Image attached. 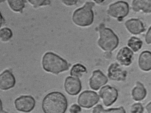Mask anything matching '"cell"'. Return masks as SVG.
<instances>
[{
  "label": "cell",
  "instance_id": "obj_27",
  "mask_svg": "<svg viewBox=\"0 0 151 113\" xmlns=\"http://www.w3.org/2000/svg\"><path fill=\"white\" fill-rule=\"evenodd\" d=\"M78 0H62L65 5L68 6L74 5L76 4Z\"/></svg>",
  "mask_w": 151,
  "mask_h": 113
},
{
  "label": "cell",
  "instance_id": "obj_22",
  "mask_svg": "<svg viewBox=\"0 0 151 113\" xmlns=\"http://www.w3.org/2000/svg\"><path fill=\"white\" fill-rule=\"evenodd\" d=\"M12 31L9 28L4 27L0 30V40L2 42L9 41L12 38Z\"/></svg>",
  "mask_w": 151,
  "mask_h": 113
},
{
  "label": "cell",
  "instance_id": "obj_26",
  "mask_svg": "<svg viewBox=\"0 0 151 113\" xmlns=\"http://www.w3.org/2000/svg\"><path fill=\"white\" fill-rule=\"evenodd\" d=\"M145 40L147 44H150L151 43V28L150 26L148 28L145 36Z\"/></svg>",
  "mask_w": 151,
  "mask_h": 113
},
{
  "label": "cell",
  "instance_id": "obj_11",
  "mask_svg": "<svg viewBox=\"0 0 151 113\" xmlns=\"http://www.w3.org/2000/svg\"><path fill=\"white\" fill-rule=\"evenodd\" d=\"M108 81L107 77L101 71L98 69L93 72L92 75L89 80V85L92 89L97 90Z\"/></svg>",
  "mask_w": 151,
  "mask_h": 113
},
{
  "label": "cell",
  "instance_id": "obj_23",
  "mask_svg": "<svg viewBox=\"0 0 151 113\" xmlns=\"http://www.w3.org/2000/svg\"><path fill=\"white\" fill-rule=\"evenodd\" d=\"M28 1L35 7L49 5L50 3L49 0H28Z\"/></svg>",
  "mask_w": 151,
  "mask_h": 113
},
{
  "label": "cell",
  "instance_id": "obj_17",
  "mask_svg": "<svg viewBox=\"0 0 151 113\" xmlns=\"http://www.w3.org/2000/svg\"><path fill=\"white\" fill-rule=\"evenodd\" d=\"M147 95V91L142 83L137 81L132 90V95L133 99L138 101L143 100Z\"/></svg>",
  "mask_w": 151,
  "mask_h": 113
},
{
  "label": "cell",
  "instance_id": "obj_15",
  "mask_svg": "<svg viewBox=\"0 0 151 113\" xmlns=\"http://www.w3.org/2000/svg\"><path fill=\"white\" fill-rule=\"evenodd\" d=\"M133 10L135 12L141 11L146 14L151 12V0H133L132 3Z\"/></svg>",
  "mask_w": 151,
  "mask_h": 113
},
{
  "label": "cell",
  "instance_id": "obj_20",
  "mask_svg": "<svg viewBox=\"0 0 151 113\" xmlns=\"http://www.w3.org/2000/svg\"><path fill=\"white\" fill-rule=\"evenodd\" d=\"M142 40L135 36L131 37L127 42L128 46L134 52L139 50L142 48Z\"/></svg>",
  "mask_w": 151,
  "mask_h": 113
},
{
  "label": "cell",
  "instance_id": "obj_8",
  "mask_svg": "<svg viewBox=\"0 0 151 113\" xmlns=\"http://www.w3.org/2000/svg\"><path fill=\"white\" fill-rule=\"evenodd\" d=\"M14 104L17 109L19 111L28 112L35 108L36 101L35 99L30 95L22 96L17 98Z\"/></svg>",
  "mask_w": 151,
  "mask_h": 113
},
{
  "label": "cell",
  "instance_id": "obj_14",
  "mask_svg": "<svg viewBox=\"0 0 151 113\" xmlns=\"http://www.w3.org/2000/svg\"><path fill=\"white\" fill-rule=\"evenodd\" d=\"M15 77L12 72L6 70L0 75V88L6 90L13 87L15 83Z\"/></svg>",
  "mask_w": 151,
  "mask_h": 113
},
{
  "label": "cell",
  "instance_id": "obj_16",
  "mask_svg": "<svg viewBox=\"0 0 151 113\" xmlns=\"http://www.w3.org/2000/svg\"><path fill=\"white\" fill-rule=\"evenodd\" d=\"M138 65L142 71H147L151 69V53L148 50L142 51L138 59Z\"/></svg>",
  "mask_w": 151,
  "mask_h": 113
},
{
  "label": "cell",
  "instance_id": "obj_3",
  "mask_svg": "<svg viewBox=\"0 0 151 113\" xmlns=\"http://www.w3.org/2000/svg\"><path fill=\"white\" fill-rule=\"evenodd\" d=\"M97 29L99 33L98 45L106 52H111L118 46L119 37L111 29L106 27L103 23L100 24Z\"/></svg>",
  "mask_w": 151,
  "mask_h": 113
},
{
  "label": "cell",
  "instance_id": "obj_32",
  "mask_svg": "<svg viewBox=\"0 0 151 113\" xmlns=\"http://www.w3.org/2000/svg\"><path fill=\"white\" fill-rule=\"evenodd\" d=\"M2 111V105L1 101L0 99V112Z\"/></svg>",
  "mask_w": 151,
  "mask_h": 113
},
{
  "label": "cell",
  "instance_id": "obj_9",
  "mask_svg": "<svg viewBox=\"0 0 151 113\" xmlns=\"http://www.w3.org/2000/svg\"><path fill=\"white\" fill-rule=\"evenodd\" d=\"M127 72L117 63H112L107 70V76L112 81H124L127 76Z\"/></svg>",
  "mask_w": 151,
  "mask_h": 113
},
{
  "label": "cell",
  "instance_id": "obj_6",
  "mask_svg": "<svg viewBox=\"0 0 151 113\" xmlns=\"http://www.w3.org/2000/svg\"><path fill=\"white\" fill-rule=\"evenodd\" d=\"M99 100V96L96 92L91 90H85L79 95L78 102L82 107L89 109L96 104Z\"/></svg>",
  "mask_w": 151,
  "mask_h": 113
},
{
  "label": "cell",
  "instance_id": "obj_31",
  "mask_svg": "<svg viewBox=\"0 0 151 113\" xmlns=\"http://www.w3.org/2000/svg\"><path fill=\"white\" fill-rule=\"evenodd\" d=\"M93 1L96 3L100 4L103 3L105 0H93Z\"/></svg>",
  "mask_w": 151,
  "mask_h": 113
},
{
  "label": "cell",
  "instance_id": "obj_29",
  "mask_svg": "<svg viewBox=\"0 0 151 113\" xmlns=\"http://www.w3.org/2000/svg\"><path fill=\"white\" fill-rule=\"evenodd\" d=\"M146 109L148 113H151V102H150L147 105L146 107Z\"/></svg>",
  "mask_w": 151,
  "mask_h": 113
},
{
  "label": "cell",
  "instance_id": "obj_5",
  "mask_svg": "<svg viewBox=\"0 0 151 113\" xmlns=\"http://www.w3.org/2000/svg\"><path fill=\"white\" fill-rule=\"evenodd\" d=\"M129 12L128 3L123 1H119L109 6L107 11V14L119 21L127 17Z\"/></svg>",
  "mask_w": 151,
  "mask_h": 113
},
{
  "label": "cell",
  "instance_id": "obj_19",
  "mask_svg": "<svg viewBox=\"0 0 151 113\" xmlns=\"http://www.w3.org/2000/svg\"><path fill=\"white\" fill-rule=\"evenodd\" d=\"M87 70L85 66L78 63L74 65L70 71V75L76 77H81L84 73H86Z\"/></svg>",
  "mask_w": 151,
  "mask_h": 113
},
{
  "label": "cell",
  "instance_id": "obj_24",
  "mask_svg": "<svg viewBox=\"0 0 151 113\" xmlns=\"http://www.w3.org/2000/svg\"><path fill=\"white\" fill-rule=\"evenodd\" d=\"M144 111V107L140 103H137L134 104L131 106L130 111L132 113H142Z\"/></svg>",
  "mask_w": 151,
  "mask_h": 113
},
{
  "label": "cell",
  "instance_id": "obj_33",
  "mask_svg": "<svg viewBox=\"0 0 151 113\" xmlns=\"http://www.w3.org/2000/svg\"><path fill=\"white\" fill-rule=\"evenodd\" d=\"M5 0H0V2H3V1H4Z\"/></svg>",
  "mask_w": 151,
  "mask_h": 113
},
{
  "label": "cell",
  "instance_id": "obj_7",
  "mask_svg": "<svg viewBox=\"0 0 151 113\" xmlns=\"http://www.w3.org/2000/svg\"><path fill=\"white\" fill-rule=\"evenodd\" d=\"M99 94L103 103L106 107L109 106L114 103L117 99L118 96L117 89L109 85L102 87Z\"/></svg>",
  "mask_w": 151,
  "mask_h": 113
},
{
  "label": "cell",
  "instance_id": "obj_25",
  "mask_svg": "<svg viewBox=\"0 0 151 113\" xmlns=\"http://www.w3.org/2000/svg\"><path fill=\"white\" fill-rule=\"evenodd\" d=\"M81 111V107L76 104H73L70 107L69 111L71 113H77Z\"/></svg>",
  "mask_w": 151,
  "mask_h": 113
},
{
  "label": "cell",
  "instance_id": "obj_21",
  "mask_svg": "<svg viewBox=\"0 0 151 113\" xmlns=\"http://www.w3.org/2000/svg\"><path fill=\"white\" fill-rule=\"evenodd\" d=\"M9 7L16 12H21L25 6L24 0H7Z\"/></svg>",
  "mask_w": 151,
  "mask_h": 113
},
{
  "label": "cell",
  "instance_id": "obj_4",
  "mask_svg": "<svg viewBox=\"0 0 151 113\" xmlns=\"http://www.w3.org/2000/svg\"><path fill=\"white\" fill-rule=\"evenodd\" d=\"M95 5L93 2H87L82 7L76 9L72 16L74 23L81 27H88L91 25L94 19L93 8Z\"/></svg>",
  "mask_w": 151,
  "mask_h": 113
},
{
  "label": "cell",
  "instance_id": "obj_2",
  "mask_svg": "<svg viewBox=\"0 0 151 113\" xmlns=\"http://www.w3.org/2000/svg\"><path fill=\"white\" fill-rule=\"evenodd\" d=\"M42 64L45 71L55 74L68 70L71 65L65 60L51 52H47L44 54Z\"/></svg>",
  "mask_w": 151,
  "mask_h": 113
},
{
  "label": "cell",
  "instance_id": "obj_10",
  "mask_svg": "<svg viewBox=\"0 0 151 113\" xmlns=\"http://www.w3.org/2000/svg\"><path fill=\"white\" fill-rule=\"evenodd\" d=\"M64 87L68 94L72 96L76 95L81 91V82L78 78L68 76L65 79Z\"/></svg>",
  "mask_w": 151,
  "mask_h": 113
},
{
  "label": "cell",
  "instance_id": "obj_30",
  "mask_svg": "<svg viewBox=\"0 0 151 113\" xmlns=\"http://www.w3.org/2000/svg\"><path fill=\"white\" fill-rule=\"evenodd\" d=\"M4 21V18L0 11V28L2 26Z\"/></svg>",
  "mask_w": 151,
  "mask_h": 113
},
{
  "label": "cell",
  "instance_id": "obj_28",
  "mask_svg": "<svg viewBox=\"0 0 151 113\" xmlns=\"http://www.w3.org/2000/svg\"><path fill=\"white\" fill-rule=\"evenodd\" d=\"M104 55L105 57L106 58L109 59L111 56L112 53L111 52H105Z\"/></svg>",
  "mask_w": 151,
  "mask_h": 113
},
{
  "label": "cell",
  "instance_id": "obj_13",
  "mask_svg": "<svg viewBox=\"0 0 151 113\" xmlns=\"http://www.w3.org/2000/svg\"><path fill=\"white\" fill-rule=\"evenodd\" d=\"M134 53L127 47H124L119 50L117 53L116 59L122 65L129 66L132 63Z\"/></svg>",
  "mask_w": 151,
  "mask_h": 113
},
{
  "label": "cell",
  "instance_id": "obj_12",
  "mask_svg": "<svg viewBox=\"0 0 151 113\" xmlns=\"http://www.w3.org/2000/svg\"><path fill=\"white\" fill-rule=\"evenodd\" d=\"M127 30L134 35H139L146 30L144 23L140 19L131 18L127 20L124 24Z\"/></svg>",
  "mask_w": 151,
  "mask_h": 113
},
{
  "label": "cell",
  "instance_id": "obj_1",
  "mask_svg": "<svg viewBox=\"0 0 151 113\" xmlns=\"http://www.w3.org/2000/svg\"><path fill=\"white\" fill-rule=\"evenodd\" d=\"M67 99L61 92L54 91L47 94L42 103V109L45 113H64L68 108Z\"/></svg>",
  "mask_w": 151,
  "mask_h": 113
},
{
  "label": "cell",
  "instance_id": "obj_18",
  "mask_svg": "<svg viewBox=\"0 0 151 113\" xmlns=\"http://www.w3.org/2000/svg\"><path fill=\"white\" fill-rule=\"evenodd\" d=\"M93 113H126L124 107L121 106L118 108H114L104 109L102 106L100 104H97L94 107L92 110Z\"/></svg>",
  "mask_w": 151,
  "mask_h": 113
}]
</instances>
